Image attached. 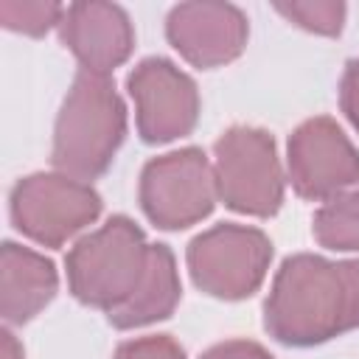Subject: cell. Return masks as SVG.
Returning <instances> with one entry per match:
<instances>
[{
	"instance_id": "9",
	"label": "cell",
	"mask_w": 359,
	"mask_h": 359,
	"mask_svg": "<svg viewBox=\"0 0 359 359\" xmlns=\"http://www.w3.org/2000/svg\"><path fill=\"white\" fill-rule=\"evenodd\" d=\"M126 90L135 101L143 143H171L194 132L199 121V90L171 59L149 56L137 62L126 76Z\"/></svg>"
},
{
	"instance_id": "5",
	"label": "cell",
	"mask_w": 359,
	"mask_h": 359,
	"mask_svg": "<svg viewBox=\"0 0 359 359\" xmlns=\"http://www.w3.org/2000/svg\"><path fill=\"white\" fill-rule=\"evenodd\" d=\"M185 261L196 289L219 300H244L266 278L272 241L258 227L222 222L188 244Z\"/></svg>"
},
{
	"instance_id": "8",
	"label": "cell",
	"mask_w": 359,
	"mask_h": 359,
	"mask_svg": "<svg viewBox=\"0 0 359 359\" xmlns=\"http://www.w3.org/2000/svg\"><path fill=\"white\" fill-rule=\"evenodd\" d=\"M289 182L297 196L328 202L359 182V151L328 115L303 121L286 146Z\"/></svg>"
},
{
	"instance_id": "7",
	"label": "cell",
	"mask_w": 359,
	"mask_h": 359,
	"mask_svg": "<svg viewBox=\"0 0 359 359\" xmlns=\"http://www.w3.org/2000/svg\"><path fill=\"white\" fill-rule=\"evenodd\" d=\"M216 196L213 165L196 146L160 154L140 171L137 199L146 219L160 230H185L202 222L210 216Z\"/></svg>"
},
{
	"instance_id": "15",
	"label": "cell",
	"mask_w": 359,
	"mask_h": 359,
	"mask_svg": "<svg viewBox=\"0 0 359 359\" xmlns=\"http://www.w3.org/2000/svg\"><path fill=\"white\" fill-rule=\"evenodd\" d=\"M275 11L283 14L289 22L323 34V36H337L345 22V3L337 0H292V3H275Z\"/></svg>"
},
{
	"instance_id": "12",
	"label": "cell",
	"mask_w": 359,
	"mask_h": 359,
	"mask_svg": "<svg viewBox=\"0 0 359 359\" xmlns=\"http://www.w3.org/2000/svg\"><path fill=\"white\" fill-rule=\"evenodd\" d=\"M59 289V275L50 258L31 247L3 241L0 252V314L8 325L34 320Z\"/></svg>"
},
{
	"instance_id": "11",
	"label": "cell",
	"mask_w": 359,
	"mask_h": 359,
	"mask_svg": "<svg viewBox=\"0 0 359 359\" xmlns=\"http://www.w3.org/2000/svg\"><path fill=\"white\" fill-rule=\"evenodd\" d=\"M62 45L79 59L81 70L109 76L135 48L129 14L115 3H73L59 22Z\"/></svg>"
},
{
	"instance_id": "19",
	"label": "cell",
	"mask_w": 359,
	"mask_h": 359,
	"mask_svg": "<svg viewBox=\"0 0 359 359\" xmlns=\"http://www.w3.org/2000/svg\"><path fill=\"white\" fill-rule=\"evenodd\" d=\"M202 359H272V353L252 339H227L208 348Z\"/></svg>"
},
{
	"instance_id": "10",
	"label": "cell",
	"mask_w": 359,
	"mask_h": 359,
	"mask_svg": "<svg viewBox=\"0 0 359 359\" xmlns=\"http://www.w3.org/2000/svg\"><path fill=\"white\" fill-rule=\"evenodd\" d=\"M247 17L233 3H180L165 17V36L180 56L202 70L222 67L247 45Z\"/></svg>"
},
{
	"instance_id": "4",
	"label": "cell",
	"mask_w": 359,
	"mask_h": 359,
	"mask_svg": "<svg viewBox=\"0 0 359 359\" xmlns=\"http://www.w3.org/2000/svg\"><path fill=\"white\" fill-rule=\"evenodd\" d=\"M219 199L247 216L269 219L283 202V171L275 137L258 126H230L213 143Z\"/></svg>"
},
{
	"instance_id": "18",
	"label": "cell",
	"mask_w": 359,
	"mask_h": 359,
	"mask_svg": "<svg viewBox=\"0 0 359 359\" xmlns=\"http://www.w3.org/2000/svg\"><path fill=\"white\" fill-rule=\"evenodd\" d=\"M339 107L359 132V59H351L345 65L342 81H339Z\"/></svg>"
},
{
	"instance_id": "6",
	"label": "cell",
	"mask_w": 359,
	"mask_h": 359,
	"mask_svg": "<svg viewBox=\"0 0 359 359\" xmlns=\"http://www.w3.org/2000/svg\"><path fill=\"white\" fill-rule=\"evenodd\" d=\"M8 213L25 238L42 247H62L101 216V196L90 182L62 171H39L14 182Z\"/></svg>"
},
{
	"instance_id": "20",
	"label": "cell",
	"mask_w": 359,
	"mask_h": 359,
	"mask_svg": "<svg viewBox=\"0 0 359 359\" xmlns=\"http://www.w3.org/2000/svg\"><path fill=\"white\" fill-rule=\"evenodd\" d=\"M0 337H3V359H22V348H20V342L14 339V334H11L8 328H3Z\"/></svg>"
},
{
	"instance_id": "14",
	"label": "cell",
	"mask_w": 359,
	"mask_h": 359,
	"mask_svg": "<svg viewBox=\"0 0 359 359\" xmlns=\"http://www.w3.org/2000/svg\"><path fill=\"white\" fill-rule=\"evenodd\" d=\"M311 233L325 250L359 252V188L328 199L314 213Z\"/></svg>"
},
{
	"instance_id": "3",
	"label": "cell",
	"mask_w": 359,
	"mask_h": 359,
	"mask_svg": "<svg viewBox=\"0 0 359 359\" xmlns=\"http://www.w3.org/2000/svg\"><path fill=\"white\" fill-rule=\"evenodd\" d=\"M151 244L129 216H112L107 224L79 238L67 258L70 294L93 309L115 311L140 289L149 272Z\"/></svg>"
},
{
	"instance_id": "16",
	"label": "cell",
	"mask_w": 359,
	"mask_h": 359,
	"mask_svg": "<svg viewBox=\"0 0 359 359\" xmlns=\"http://www.w3.org/2000/svg\"><path fill=\"white\" fill-rule=\"evenodd\" d=\"M65 6L59 3H20V0H0V22L8 31L42 36L53 25L62 22Z\"/></svg>"
},
{
	"instance_id": "17",
	"label": "cell",
	"mask_w": 359,
	"mask_h": 359,
	"mask_svg": "<svg viewBox=\"0 0 359 359\" xmlns=\"http://www.w3.org/2000/svg\"><path fill=\"white\" fill-rule=\"evenodd\" d=\"M112 359H185L182 345L168 334H151L126 339L115 348Z\"/></svg>"
},
{
	"instance_id": "13",
	"label": "cell",
	"mask_w": 359,
	"mask_h": 359,
	"mask_svg": "<svg viewBox=\"0 0 359 359\" xmlns=\"http://www.w3.org/2000/svg\"><path fill=\"white\" fill-rule=\"evenodd\" d=\"M180 294H182V289H180V272H177L174 252L165 244H151L149 272H146L140 289L121 309L109 311L107 320H109V325H115L121 331L151 325V323L174 314Z\"/></svg>"
},
{
	"instance_id": "1",
	"label": "cell",
	"mask_w": 359,
	"mask_h": 359,
	"mask_svg": "<svg viewBox=\"0 0 359 359\" xmlns=\"http://www.w3.org/2000/svg\"><path fill=\"white\" fill-rule=\"evenodd\" d=\"M264 328L292 348H311L359 328V258H283L264 303Z\"/></svg>"
},
{
	"instance_id": "2",
	"label": "cell",
	"mask_w": 359,
	"mask_h": 359,
	"mask_svg": "<svg viewBox=\"0 0 359 359\" xmlns=\"http://www.w3.org/2000/svg\"><path fill=\"white\" fill-rule=\"evenodd\" d=\"M126 137V107L109 76L79 70L53 126L50 163L81 182L101 177Z\"/></svg>"
}]
</instances>
